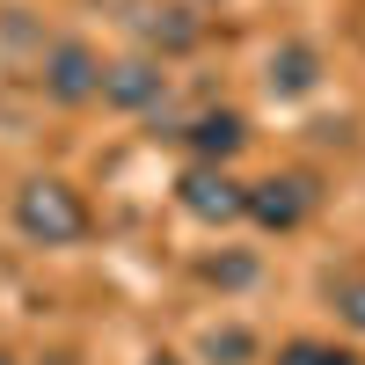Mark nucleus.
Listing matches in <instances>:
<instances>
[{"instance_id": "nucleus-1", "label": "nucleus", "mask_w": 365, "mask_h": 365, "mask_svg": "<svg viewBox=\"0 0 365 365\" xmlns=\"http://www.w3.org/2000/svg\"><path fill=\"white\" fill-rule=\"evenodd\" d=\"M15 227L29 241H44V249H66V241L88 234V205L73 182H58V175H29L22 190H15Z\"/></svg>"}, {"instance_id": "nucleus-2", "label": "nucleus", "mask_w": 365, "mask_h": 365, "mask_svg": "<svg viewBox=\"0 0 365 365\" xmlns=\"http://www.w3.org/2000/svg\"><path fill=\"white\" fill-rule=\"evenodd\" d=\"M182 212H197L205 227H227V220H241L249 212V182H234L227 168H212V161H197V168H182Z\"/></svg>"}, {"instance_id": "nucleus-3", "label": "nucleus", "mask_w": 365, "mask_h": 365, "mask_svg": "<svg viewBox=\"0 0 365 365\" xmlns=\"http://www.w3.org/2000/svg\"><path fill=\"white\" fill-rule=\"evenodd\" d=\"M307 212H314V182L307 175H263V182H249V212L241 220H256L270 234H292Z\"/></svg>"}, {"instance_id": "nucleus-4", "label": "nucleus", "mask_w": 365, "mask_h": 365, "mask_svg": "<svg viewBox=\"0 0 365 365\" xmlns=\"http://www.w3.org/2000/svg\"><path fill=\"white\" fill-rule=\"evenodd\" d=\"M44 96H51V103H96V96H103V58L88 51L81 37L51 44V51H44Z\"/></svg>"}, {"instance_id": "nucleus-5", "label": "nucleus", "mask_w": 365, "mask_h": 365, "mask_svg": "<svg viewBox=\"0 0 365 365\" xmlns=\"http://www.w3.org/2000/svg\"><path fill=\"white\" fill-rule=\"evenodd\" d=\"M161 96H168V73L154 58H117V66H103V103L110 110H161Z\"/></svg>"}, {"instance_id": "nucleus-6", "label": "nucleus", "mask_w": 365, "mask_h": 365, "mask_svg": "<svg viewBox=\"0 0 365 365\" xmlns=\"http://www.w3.org/2000/svg\"><path fill=\"white\" fill-rule=\"evenodd\" d=\"M182 139H190V154H197V161H212V168H227V161L241 154V139H249V125H241L234 110H205V117H197V125L182 132Z\"/></svg>"}, {"instance_id": "nucleus-7", "label": "nucleus", "mask_w": 365, "mask_h": 365, "mask_svg": "<svg viewBox=\"0 0 365 365\" xmlns=\"http://www.w3.org/2000/svg\"><path fill=\"white\" fill-rule=\"evenodd\" d=\"M314 81H322V58L307 44H285L278 58H270V96H307Z\"/></svg>"}, {"instance_id": "nucleus-8", "label": "nucleus", "mask_w": 365, "mask_h": 365, "mask_svg": "<svg viewBox=\"0 0 365 365\" xmlns=\"http://www.w3.org/2000/svg\"><path fill=\"white\" fill-rule=\"evenodd\" d=\"M139 29H146L154 44H168V51L197 44V15H182V8H146V15H139Z\"/></svg>"}, {"instance_id": "nucleus-9", "label": "nucleus", "mask_w": 365, "mask_h": 365, "mask_svg": "<svg viewBox=\"0 0 365 365\" xmlns=\"http://www.w3.org/2000/svg\"><path fill=\"white\" fill-rule=\"evenodd\" d=\"M278 365H365L358 351H336V344H314V336H299L278 351Z\"/></svg>"}, {"instance_id": "nucleus-10", "label": "nucleus", "mask_w": 365, "mask_h": 365, "mask_svg": "<svg viewBox=\"0 0 365 365\" xmlns=\"http://www.w3.org/2000/svg\"><path fill=\"white\" fill-rule=\"evenodd\" d=\"M205 358L249 365V358H256V336H249V329H212V336H205Z\"/></svg>"}, {"instance_id": "nucleus-11", "label": "nucleus", "mask_w": 365, "mask_h": 365, "mask_svg": "<svg viewBox=\"0 0 365 365\" xmlns=\"http://www.w3.org/2000/svg\"><path fill=\"white\" fill-rule=\"evenodd\" d=\"M336 314H344V322L358 329V336H365V278H351V285L336 292Z\"/></svg>"}, {"instance_id": "nucleus-12", "label": "nucleus", "mask_w": 365, "mask_h": 365, "mask_svg": "<svg viewBox=\"0 0 365 365\" xmlns=\"http://www.w3.org/2000/svg\"><path fill=\"white\" fill-rule=\"evenodd\" d=\"M154 365H175V358H154Z\"/></svg>"}, {"instance_id": "nucleus-13", "label": "nucleus", "mask_w": 365, "mask_h": 365, "mask_svg": "<svg viewBox=\"0 0 365 365\" xmlns=\"http://www.w3.org/2000/svg\"><path fill=\"white\" fill-rule=\"evenodd\" d=\"M0 365H15V358H0Z\"/></svg>"}]
</instances>
